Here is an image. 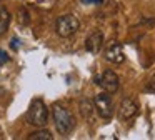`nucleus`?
I'll use <instances>...</instances> for the list:
<instances>
[{
  "mask_svg": "<svg viewBox=\"0 0 155 140\" xmlns=\"http://www.w3.org/2000/svg\"><path fill=\"white\" fill-rule=\"evenodd\" d=\"M47 120H48V108L45 105V102L42 98H34L27 110V122L34 127H42L47 125Z\"/></svg>",
  "mask_w": 155,
  "mask_h": 140,
  "instance_id": "obj_1",
  "label": "nucleus"
},
{
  "mask_svg": "<svg viewBox=\"0 0 155 140\" xmlns=\"http://www.w3.org/2000/svg\"><path fill=\"white\" fill-rule=\"evenodd\" d=\"M52 115H54V123H55V128L60 135H67V133L72 132L75 125V120L72 117V113L68 112L65 107L60 105H55L52 108Z\"/></svg>",
  "mask_w": 155,
  "mask_h": 140,
  "instance_id": "obj_2",
  "label": "nucleus"
},
{
  "mask_svg": "<svg viewBox=\"0 0 155 140\" xmlns=\"http://www.w3.org/2000/svg\"><path fill=\"white\" fill-rule=\"evenodd\" d=\"M78 28H80V22H78V18L75 15H72V13L58 17L57 22H55V32H57V35L62 37V38L72 37L74 33L78 32Z\"/></svg>",
  "mask_w": 155,
  "mask_h": 140,
  "instance_id": "obj_3",
  "label": "nucleus"
},
{
  "mask_svg": "<svg viewBox=\"0 0 155 140\" xmlns=\"http://www.w3.org/2000/svg\"><path fill=\"white\" fill-rule=\"evenodd\" d=\"M94 102H95V108H97L98 115L102 118H112V115H114V103H112V98L108 95V92L104 90V92L97 93Z\"/></svg>",
  "mask_w": 155,
  "mask_h": 140,
  "instance_id": "obj_4",
  "label": "nucleus"
},
{
  "mask_svg": "<svg viewBox=\"0 0 155 140\" xmlns=\"http://www.w3.org/2000/svg\"><path fill=\"white\" fill-rule=\"evenodd\" d=\"M94 82L97 83V85H100L102 90H105V92H108V93H115L118 90V85H120L118 75L114 70H105L100 77H95Z\"/></svg>",
  "mask_w": 155,
  "mask_h": 140,
  "instance_id": "obj_5",
  "label": "nucleus"
},
{
  "mask_svg": "<svg viewBox=\"0 0 155 140\" xmlns=\"http://www.w3.org/2000/svg\"><path fill=\"white\" fill-rule=\"evenodd\" d=\"M104 57L107 62L110 63H124L125 62V55H124V48H122V43L117 42V40H110V42L105 45V50H104Z\"/></svg>",
  "mask_w": 155,
  "mask_h": 140,
  "instance_id": "obj_6",
  "label": "nucleus"
},
{
  "mask_svg": "<svg viewBox=\"0 0 155 140\" xmlns=\"http://www.w3.org/2000/svg\"><path fill=\"white\" fill-rule=\"evenodd\" d=\"M137 113H138L137 102H135L134 98H130V97H125L120 102V105H118V117H120V120L128 122V120H132Z\"/></svg>",
  "mask_w": 155,
  "mask_h": 140,
  "instance_id": "obj_7",
  "label": "nucleus"
},
{
  "mask_svg": "<svg viewBox=\"0 0 155 140\" xmlns=\"http://www.w3.org/2000/svg\"><path fill=\"white\" fill-rule=\"evenodd\" d=\"M104 33L100 32V30H95V32H92L90 35L85 38V48H87L88 53H92V55H98V53L102 52V47H104Z\"/></svg>",
  "mask_w": 155,
  "mask_h": 140,
  "instance_id": "obj_8",
  "label": "nucleus"
},
{
  "mask_svg": "<svg viewBox=\"0 0 155 140\" xmlns=\"http://www.w3.org/2000/svg\"><path fill=\"white\" fill-rule=\"evenodd\" d=\"M78 110H80V115L84 117L85 120H88L92 117V113H94V110H95V102L90 98H82L80 103H78Z\"/></svg>",
  "mask_w": 155,
  "mask_h": 140,
  "instance_id": "obj_9",
  "label": "nucleus"
},
{
  "mask_svg": "<svg viewBox=\"0 0 155 140\" xmlns=\"http://www.w3.org/2000/svg\"><path fill=\"white\" fill-rule=\"evenodd\" d=\"M10 12L5 8L4 5H0V37L4 35L8 30V25H10Z\"/></svg>",
  "mask_w": 155,
  "mask_h": 140,
  "instance_id": "obj_10",
  "label": "nucleus"
},
{
  "mask_svg": "<svg viewBox=\"0 0 155 140\" xmlns=\"http://www.w3.org/2000/svg\"><path fill=\"white\" fill-rule=\"evenodd\" d=\"M52 138H54V135L48 130H37V132L28 135V140H52Z\"/></svg>",
  "mask_w": 155,
  "mask_h": 140,
  "instance_id": "obj_11",
  "label": "nucleus"
},
{
  "mask_svg": "<svg viewBox=\"0 0 155 140\" xmlns=\"http://www.w3.org/2000/svg\"><path fill=\"white\" fill-rule=\"evenodd\" d=\"M18 20H20V23H24V25H27L28 23V13L25 8H20L18 10Z\"/></svg>",
  "mask_w": 155,
  "mask_h": 140,
  "instance_id": "obj_12",
  "label": "nucleus"
},
{
  "mask_svg": "<svg viewBox=\"0 0 155 140\" xmlns=\"http://www.w3.org/2000/svg\"><path fill=\"white\" fill-rule=\"evenodd\" d=\"M8 53L5 52V50H0V68H2V65H5V63L8 62Z\"/></svg>",
  "mask_w": 155,
  "mask_h": 140,
  "instance_id": "obj_13",
  "label": "nucleus"
},
{
  "mask_svg": "<svg viewBox=\"0 0 155 140\" xmlns=\"http://www.w3.org/2000/svg\"><path fill=\"white\" fill-rule=\"evenodd\" d=\"M10 47L14 50H18V47H20V40H18L17 37H14V38H12V42H10Z\"/></svg>",
  "mask_w": 155,
  "mask_h": 140,
  "instance_id": "obj_14",
  "label": "nucleus"
},
{
  "mask_svg": "<svg viewBox=\"0 0 155 140\" xmlns=\"http://www.w3.org/2000/svg\"><path fill=\"white\" fill-rule=\"evenodd\" d=\"M104 0H82V3L85 5H97V3H102Z\"/></svg>",
  "mask_w": 155,
  "mask_h": 140,
  "instance_id": "obj_15",
  "label": "nucleus"
}]
</instances>
